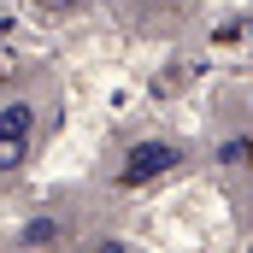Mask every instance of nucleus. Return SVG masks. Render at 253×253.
<instances>
[{
	"label": "nucleus",
	"instance_id": "7ed1b4c3",
	"mask_svg": "<svg viewBox=\"0 0 253 253\" xmlns=\"http://www.w3.org/2000/svg\"><path fill=\"white\" fill-rule=\"evenodd\" d=\"M24 165V141L18 135H0V171H18Z\"/></svg>",
	"mask_w": 253,
	"mask_h": 253
},
{
	"label": "nucleus",
	"instance_id": "f257e3e1",
	"mask_svg": "<svg viewBox=\"0 0 253 253\" xmlns=\"http://www.w3.org/2000/svg\"><path fill=\"white\" fill-rule=\"evenodd\" d=\"M177 159H183V153H177L171 141H135V147H129V159H124V171H118V183H124V189H141V183L165 177Z\"/></svg>",
	"mask_w": 253,
	"mask_h": 253
},
{
	"label": "nucleus",
	"instance_id": "20e7f679",
	"mask_svg": "<svg viewBox=\"0 0 253 253\" xmlns=\"http://www.w3.org/2000/svg\"><path fill=\"white\" fill-rule=\"evenodd\" d=\"M224 159H230V165H253V141H230Z\"/></svg>",
	"mask_w": 253,
	"mask_h": 253
},
{
	"label": "nucleus",
	"instance_id": "f03ea898",
	"mask_svg": "<svg viewBox=\"0 0 253 253\" xmlns=\"http://www.w3.org/2000/svg\"><path fill=\"white\" fill-rule=\"evenodd\" d=\"M0 135H30V106H6V118H0Z\"/></svg>",
	"mask_w": 253,
	"mask_h": 253
},
{
	"label": "nucleus",
	"instance_id": "39448f33",
	"mask_svg": "<svg viewBox=\"0 0 253 253\" xmlns=\"http://www.w3.org/2000/svg\"><path fill=\"white\" fill-rule=\"evenodd\" d=\"M100 253H124V248H100Z\"/></svg>",
	"mask_w": 253,
	"mask_h": 253
}]
</instances>
